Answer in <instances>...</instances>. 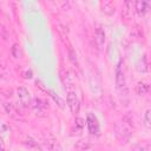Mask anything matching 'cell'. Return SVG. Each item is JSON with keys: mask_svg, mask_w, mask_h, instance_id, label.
<instances>
[{"mask_svg": "<svg viewBox=\"0 0 151 151\" xmlns=\"http://www.w3.org/2000/svg\"><path fill=\"white\" fill-rule=\"evenodd\" d=\"M123 61L120 60L117 66H116V87L119 92V96L126 97L127 96V87H126V81H125V76L123 71Z\"/></svg>", "mask_w": 151, "mask_h": 151, "instance_id": "1", "label": "cell"}, {"mask_svg": "<svg viewBox=\"0 0 151 151\" xmlns=\"http://www.w3.org/2000/svg\"><path fill=\"white\" fill-rule=\"evenodd\" d=\"M17 96L19 98V101L20 104L24 106V107H28L31 106L32 104V100H31V94L28 92V90L24 86H19L17 88Z\"/></svg>", "mask_w": 151, "mask_h": 151, "instance_id": "2", "label": "cell"}, {"mask_svg": "<svg viewBox=\"0 0 151 151\" xmlns=\"http://www.w3.org/2000/svg\"><path fill=\"white\" fill-rule=\"evenodd\" d=\"M114 133L119 140H127L131 134L130 129L124 123H117L114 125Z\"/></svg>", "mask_w": 151, "mask_h": 151, "instance_id": "3", "label": "cell"}, {"mask_svg": "<svg viewBox=\"0 0 151 151\" xmlns=\"http://www.w3.org/2000/svg\"><path fill=\"white\" fill-rule=\"evenodd\" d=\"M66 100H67V105H68L71 112H72L73 114H78L79 109H80V104H79V99H78L77 94H76L74 92L70 91V92L67 93V99H66Z\"/></svg>", "mask_w": 151, "mask_h": 151, "instance_id": "4", "label": "cell"}, {"mask_svg": "<svg viewBox=\"0 0 151 151\" xmlns=\"http://www.w3.org/2000/svg\"><path fill=\"white\" fill-rule=\"evenodd\" d=\"M86 122H87L88 131H90L92 134H98V133H99V123H98V119H97L92 113H88Z\"/></svg>", "mask_w": 151, "mask_h": 151, "instance_id": "5", "label": "cell"}, {"mask_svg": "<svg viewBox=\"0 0 151 151\" xmlns=\"http://www.w3.org/2000/svg\"><path fill=\"white\" fill-rule=\"evenodd\" d=\"M94 42L98 48H101L105 42V32L101 26H97L94 29Z\"/></svg>", "mask_w": 151, "mask_h": 151, "instance_id": "6", "label": "cell"}, {"mask_svg": "<svg viewBox=\"0 0 151 151\" xmlns=\"http://www.w3.org/2000/svg\"><path fill=\"white\" fill-rule=\"evenodd\" d=\"M31 106H32V109L37 112V114L39 113L40 116H44L42 113H44V110H45V107H46V104H45V101H44L42 99H40V98H34V99L32 100Z\"/></svg>", "mask_w": 151, "mask_h": 151, "instance_id": "7", "label": "cell"}, {"mask_svg": "<svg viewBox=\"0 0 151 151\" xmlns=\"http://www.w3.org/2000/svg\"><path fill=\"white\" fill-rule=\"evenodd\" d=\"M100 9L107 14V15H112L116 11V5L112 1H101L100 2Z\"/></svg>", "mask_w": 151, "mask_h": 151, "instance_id": "8", "label": "cell"}, {"mask_svg": "<svg viewBox=\"0 0 151 151\" xmlns=\"http://www.w3.org/2000/svg\"><path fill=\"white\" fill-rule=\"evenodd\" d=\"M4 109L6 110V112L11 116V117H14V118H18L21 112L18 110V107L14 105V104H11V103H4Z\"/></svg>", "mask_w": 151, "mask_h": 151, "instance_id": "9", "label": "cell"}, {"mask_svg": "<svg viewBox=\"0 0 151 151\" xmlns=\"http://www.w3.org/2000/svg\"><path fill=\"white\" fill-rule=\"evenodd\" d=\"M136 92H137V94H139V96L146 94V93L149 92V85H147L146 83H144V81H139V83L137 84V86H136Z\"/></svg>", "mask_w": 151, "mask_h": 151, "instance_id": "10", "label": "cell"}, {"mask_svg": "<svg viewBox=\"0 0 151 151\" xmlns=\"http://www.w3.org/2000/svg\"><path fill=\"white\" fill-rule=\"evenodd\" d=\"M146 8H147V4L145 1H136L134 2V9L137 11V13L139 15H143L146 12Z\"/></svg>", "mask_w": 151, "mask_h": 151, "instance_id": "11", "label": "cell"}, {"mask_svg": "<svg viewBox=\"0 0 151 151\" xmlns=\"http://www.w3.org/2000/svg\"><path fill=\"white\" fill-rule=\"evenodd\" d=\"M74 147H76L77 151H87L91 147V144L87 140H79V142L76 143Z\"/></svg>", "mask_w": 151, "mask_h": 151, "instance_id": "12", "label": "cell"}, {"mask_svg": "<svg viewBox=\"0 0 151 151\" xmlns=\"http://www.w3.org/2000/svg\"><path fill=\"white\" fill-rule=\"evenodd\" d=\"M11 54L15 59H20L22 57V52H21V48H20L19 44H13V46L11 48Z\"/></svg>", "mask_w": 151, "mask_h": 151, "instance_id": "13", "label": "cell"}, {"mask_svg": "<svg viewBox=\"0 0 151 151\" xmlns=\"http://www.w3.org/2000/svg\"><path fill=\"white\" fill-rule=\"evenodd\" d=\"M132 151H151V144L149 143H140L132 146Z\"/></svg>", "mask_w": 151, "mask_h": 151, "instance_id": "14", "label": "cell"}, {"mask_svg": "<svg viewBox=\"0 0 151 151\" xmlns=\"http://www.w3.org/2000/svg\"><path fill=\"white\" fill-rule=\"evenodd\" d=\"M48 93H50V96L53 98V100H54V101L58 104V106H59L60 109H65V101H64V100H63V99H61L59 96H57V94H55L53 91H48Z\"/></svg>", "mask_w": 151, "mask_h": 151, "instance_id": "15", "label": "cell"}, {"mask_svg": "<svg viewBox=\"0 0 151 151\" xmlns=\"http://www.w3.org/2000/svg\"><path fill=\"white\" fill-rule=\"evenodd\" d=\"M68 59H70V61L73 64V65H78V58H77V53H76V51L70 46L68 47Z\"/></svg>", "mask_w": 151, "mask_h": 151, "instance_id": "16", "label": "cell"}, {"mask_svg": "<svg viewBox=\"0 0 151 151\" xmlns=\"http://www.w3.org/2000/svg\"><path fill=\"white\" fill-rule=\"evenodd\" d=\"M84 126H85V122H84V119L77 117L76 120H74V130H78V133H80Z\"/></svg>", "mask_w": 151, "mask_h": 151, "instance_id": "17", "label": "cell"}, {"mask_svg": "<svg viewBox=\"0 0 151 151\" xmlns=\"http://www.w3.org/2000/svg\"><path fill=\"white\" fill-rule=\"evenodd\" d=\"M60 77H61V80L64 81L65 86H70L71 85V80H70V76H68L67 71H61L60 72Z\"/></svg>", "mask_w": 151, "mask_h": 151, "instance_id": "18", "label": "cell"}, {"mask_svg": "<svg viewBox=\"0 0 151 151\" xmlns=\"http://www.w3.org/2000/svg\"><path fill=\"white\" fill-rule=\"evenodd\" d=\"M27 146H31V147H33V146H37V143H35V140L32 138V137H29V136H27L26 137V139H25V142H24Z\"/></svg>", "mask_w": 151, "mask_h": 151, "instance_id": "19", "label": "cell"}, {"mask_svg": "<svg viewBox=\"0 0 151 151\" xmlns=\"http://www.w3.org/2000/svg\"><path fill=\"white\" fill-rule=\"evenodd\" d=\"M0 33H1V38H2L4 40H7V38H8V33H7V29H6V27H5L4 25H1Z\"/></svg>", "mask_w": 151, "mask_h": 151, "instance_id": "20", "label": "cell"}, {"mask_svg": "<svg viewBox=\"0 0 151 151\" xmlns=\"http://www.w3.org/2000/svg\"><path fill=\"white\" fill-rule=\"evenodd\" d=\"M145 119H146V122H147V123H150V124H151V109L146 111V113H145Z\"/></svg>", "mask_w": 151, "mask_h": 151, "instance_id": "21", "label": "cell"}, {"mask_svg": "<svg viewBox=\"0 0 151 151\" xmlns=\"http://www.w3.org/2000/svg\"><path fill=\"white\" fill-rule=\"evenodd\" d=\"M61 6H63V9H68L70 6H71V4H70V2H63Z\"/></svg>", "mask_w": 151, "mask_h": 151, "instance_id": "22", "label": "cell"}, {"mask_svg": "<svg viewBox=\"0 0 151 151\" xmlns=\"http://www.w3.org/2000/svg\"><path fill=\"white\" fill-rule=\"evenodd\" d=\"M25 74H26L25 78H31V77H32V72H31V71H27Z\"/></svg>", "mask_w": 151, "mask_h": 151, "instance_id": "23", "label": "cell"}]
</instances>
